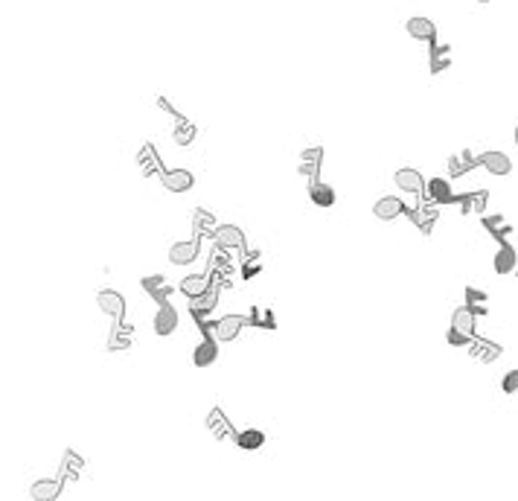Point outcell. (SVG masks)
Masks as SVG:
<instances>
[{"label": "cell", "mask_w": 518, "mask_h": 501, "mask_svg": "<svg viewBox=\"0 0 518 501\" xmlns=\"http://www.w3.org/2000/svg\"><path fill=\"white\" fill-rule=\"evenodd\" d=\"M242 327H245V318H242V315H225V318H219V321L213 324L216 341H233V338L242 332Z\"/></svg>", "instance_id": "cell-1"}, {"label": "cell", "mask_w": 518, "mask_h": 501, "mask_svg": "<svg viewBox=\"0 0 518 501\" xmlns=\"http://www.w3.org/2000/svg\"><path fill=\"white\" fill-rule=\"evenodd\" d=\"M96 306H100L102 312H108L111 318H122L125 315V300L114 289H102L100 295H96Z\"/></svg>", "instance_id": "cell-2"}, {"label": "cell", "mask_w": 518, "mask_h": 501, "mask_svg": "<svg viewBox=\"0 0 518 501\" xmlns=\"http://www.w3.org/2000/svg\"><path fill=\"white\" fill-rule=\"evenodd\" d=\"M481 163L498 178H507L512 172V161H510V155H503V152H483Z\"/></svg>", "instance_id": "cell-3"}, {"label": "cell", "mask_w": 518, "mask_h": 501, "mask_svg": "<svg viewBox=\"0 0 518 501\" xmlns=\"http://www.w3.org/2000/svg\"><path fill=\"white\" fill-rule=\"evenodd\" d=\"M198 250H201L198 239L175 242V245L169 248V259H172V266H189V262H192L195 257H198Z\"/></svg>", "instance_id": "cell-4"}, {"label": "cell", "mask_w": 518, "mask_h": 501, "mask_svg": "<svg viewBox=\"0 0 518 501\" xmlns=\"http://www.w3.org/2000/svg\"><path fill=\"white\" fill-rule=\"evenodd\" d=\"M175 329H178V309L172 303H163L155 315V332L158 336H172Z\"/></svg>", "instance_id": "cell-5"}, {"label": "cell", "mask_w": 518, "mask_h": 501, "mask_svg": "<svg viewBox=\"0 0 518 501\" xmlns=\"http://www.w3.org/2000/svg\"><path fill=\"white\" fill-rule=\"evenodd\" d=\"M405 30H408V35L416 38V41H434V35H437V26H434V21H431V18H423V15L408 18Z\"/></svg>", "instance_id": "cell-6"}, {"label": "cell", "mask_w": 518, "mask_h": 501, "mask_svg": "<svg viewBox=\"0 0 518 501\" xmlns=\"http://www.w3.org/2000/svg\"><path fill=\"white\" fill-rule=\"evenodd\" d=\"M394 181H396V187L405 190V192H423V190H425V178L419 175V170H411V166H405V170H396Z\"/></svg>", "instance_id": "cell-7"}, {"label": "cell", "mask_w": 518, "mask_h": 501, "mask_svg": "<svg viewBox=\"0 0 518 501\" xmlns=\"http://www.w3.org/2000/svg\"><path fill=\"white\" fill-rule=\"evenodd\" d=\"M402 210H405V204H402L396 196H382L379 201L373 204V216L382 219V221H394Z\"/></svg>", "instance_id": "cell-8"}, {"label": "cell", "mask_w": 518, "mask_h": 501, "mask_svg": "<svg viewBox=\"0 0 518 501\" xmlns=\"http://www.w3.org/2000/svg\"><path fill=\"white\" fill-rule=\"evenodd\" d=\"M59 493H62V481H55V478H41L30 486L33 501H55Z\"/></svg>", "instance_id": "cell-9"}, {"label": "cell", "mask_w": 518, "mask_h": 501, "mask_svg": "<svg viewBox=\"0 0 518 501\" xmlns=\"http://www.w3.org/2000/svg\"><path fill=\"white\" fill-rule=\"evenodd\" d=\"M192 184H195V178H192L189 170H169V172H163V187L172 190V192H187Z\"/></svg>", "instance_id": "cell-10"}, {"label": "cell", "mask_w": 518, "mask_h": 501, "mask_svg": "<svg viewBox=\"0 0 518 501\" xmlns=\"http://www.w3.org/2000/svg\"><path fill=\"white\" fill-rule=\"evenodd\" d=\"M452 327L466 332V336H474V327H478V312L472 309V306H460V309H454L452 315Z\"/></svg>", "instance_id": "cell-11"}, {"label": "cell", "mask_w": 518, "mask_h": 501, "mask_svg": "<svg viewBox=\"0 0 518 501\" xmlns=\"http://www.w3.org/2000/svg\"><path fill=\"white\" fill-rule=\"evenodd\" d=\"M216 358H219V344H216L213 338H204L198 347H195V353H192V365H195V367H210Z\"/></svg>", "instance_id": "cell-12"}, {"label": "cell", "mask_w": 518, "mask_h": 501, "mask_svg": "<svg viewBox=\"0 0 518 501\" xmlns=\"http://www.w3.org/2000/svg\"><path fill=\"white\" fill-rule=\"evenodd\" d=\"M216 242L221 245V248H245L248 242H245V233L236 228V225H221L219 230H216Z\"/></svg>", "instance_id": "cell-13"}, {"label": "cell", "mask_w": 518, "mask_h": 501, "mask_svg": "<svg viewBox=\"0 0 518 501\" xmlns=\"http://www.w3.org/2000/svg\"><path fill=\"white\" fill-rule=\"evenodd\" d=\"M207 289H210V283H207L204 274H192V277H184V280H181V291H184L189 300L207 295Z\"/></svg>", "instance_id": "cell-14"}, {"label": "cell", "mask_w": 518, "mask_h": 501, "mask_svg": "<svg viewBox=\"0 0 518 501\" xmlns=\"http://www.w3.org/2000/svg\"><path fill=\"white\" fill-rule=\"evenodd\" d=\"M428 192H431V201H437V204H449V201H454L452 184H449L445 178H431V181H428Z\"/></svg>", "instance_id": "cell-15"}, {"label": "cell", "mask_w": 518, "mask_h": 501, "mask_svg": "<svg viewBox=\"0 0 518 501\" xmlns=\"http://www.w3.org/2000/svg\"><path fill=\"white\" fill-rule=\"evenodd\" d=\"M207 426H210V431L219 437V440H225V437H230L233 435V428H230V423H228V417H225V411L221 408H213L210 411V417H207Z\"/></svg>", "instance_id": "cell-16"}, {"label": "cell", "mask_w": 518, "mask_h": 501, "mask_svg": "<svg viewBox=\"0 0 518 501\" xmlns=\"http://www.w3.org/2000/svg\"><path fill=\"white\" fill-rule=\"evenodd\" d=\"M262 443H265V431H259V428H245L236 435V446L245 452H257Z\"/></svg>", "instance_id": "cell-17"}, {"label": "cell", "mask_w": 518, "mask_h": 501, "mask_svg": "<svg viewBox=\"0 0 518 501\" xmlns=\"http://www.w3.org/2000/svg\"><path fill=\"white\" fill-rule=\"evenodd\" d=\"M515 262H518V257H515V248H510V245H501L498 248V254H495V271L498 274H510V271H515Z\"/></svg>", "instance_id": "cell-18"}, {"label": "cell", "mask_w": 518, "mask_h": 501, "mask_svg": "<svg viewBox=\"0 0 518 501\" xmlns=\"http://www.w3.org/2000/svg\"><path fill=\"white\" fill-rule=\"evenodd\" d=\"M309 199L317 207H332L335 204V190L329 184H320V181H315V184L309 187Z\"/></svg>", "instance_id": "cell-19"}, {"label": "cell", "mask_w": 518, "mask_h": 501, "mask_svg": "<svg viewBox=\"0 0 518 501\" xmlns=\"http://www.w3.org/2000/svg\"><path fill=\"white\" fill-rule=\"evenodd\" d=\"M472 347V356L474 358H483V361H489V358H495V356H501V347H492V344H483V341H474V344H469Z\"/></svg>", "instance_id": "cell-20"}, {"label": "cell", "mask_w": 518, "mask_h": 501, "mask_svg": "<svg viewBox=\"0 0 518 501\" xmlns=\"http://www.w3.org/2000/svg\"><path fill=\"white\" fill-rule=\"evenodd\" d=\"M82 464H85V461H82L76 452H67V455H64V475H67V478H76L79 469H82Z\"/></svg>", "instance_id": "cell-21"}, {"label": "cell", "mask_w": 518, "mask_h": 501, "mask_svg": "<svg viewBox=\"0 0 518 501\" xmlns=\"http://www.w3.org/2000/svg\"><path fill=\"white\" fill-rule=\"evenodd\" d=\"M213 303H216V298L210 295V291H207V295H201V298H195V300H192V315L210 312V309H213Z\"/></svg>", "instance_id": "cell-22"}, {"label": "cell", "mask_w": 518, "mask_h": 501, "mask_svg": "<svg viewBox=\"0 0 518 501\" xmlns=\"http://www.w3.org/2000/svg\"><path fill=\"white\" fill-rule=\"evenodd\" d=\"M445 341H449L452 347H469V344H472V336H466V332H460V329L449 327V332H445Z\"/></svg>", "instance_id": "cell-23"}, {"label": "cell", "mask_w": 518, "mask_h": 501, "mask_svg": "<svg viewBox=\"0 0 518 501\" xmlns=\"http://www.w3.org/2000/svg\"><path fill=\"white\" fill-rule=\"evenodd\" d=\"M143 289L151 291V295L163 298V277H146V280H143Z\"/></svg>", "instance_id": "cell-24"}, {"label": "cell", "mask_w": 518, "mask_h": 501, "mask_svg": "<svg viewBox=\"0 0 518 501\" xmlns=\"http://www.w3.org/2000/svg\"><path fill=\"white\" fill-rule=\"evenodd\" d=\"M501 388H503V394H515L518 391V370H510L507 376H503Z\"/></svg>", "instance_id": "cell-25"}, {"label": "cell", "mask_w": 518, "mask_h": 501, "mask_svg": "<svg viewBox=\"0 0 518 501\" xmlns=\"http://www.w3.org/2000/svg\"><path fill=\"white\" fill-rule=\"evenodd\" d=\"M466 298H469V303L466 306H472V309H474V303H478V306H483L486 303V291H481V289H466Z\"/></svg>", "instance_id": "cell-26"}, {"label": "cell", "mask_w": 518, "mask_h": 501, "mask_svg": "<svg viewBox=\"0 0 518 501\" xmlns=\"http://www.w3.org/2000/svg\"><path fill=\"white\" fill-rule=\"evenodd\" d=\"M472 161H474V158L469 155V152H460V158H457V161H454L452 166H454V170H466V166H469Z\"/></svg>", "instance_id": "cell-27"}, {"label": "cell", "mask_w": 518, "mask_h": 501, "mask_svg": "<svg viewBox=\"0 0 518 501\" xmlns=\"http://www.w3.org/2000/svg\"><path fill=\"white\" fill-rule=\"evenodd\" d=\"M195 221H201V228H213L216 225V221H213V216H210V213H204V210H198V213H195Z\"/></svg>", "instance_id": "cell-28"}, {"label": "cell", "mask_w": 518, "mask_h": 501, "mask_svg": "<svg viewBox=\"0 0 518 501\" xmlns=\"http://www.w3.org/2000/svg\"><path fill=\"white\" fill-rule=\"evenodd\" d=\"M178 140H181V143H189V129H181V131H178Z\"/></svg>", "instance_id": "cell-29"}, {"label": "cell", "mask_w": 518, "mask_h": 501, "mask_svg": "<svg viewBox=\"0 0 518 501\" xmlns=\"http://www.w3.org/2000/svg\"><path fill=\"white\" fill-rule=\"evenodd\" d=\"M515 146H518V125H515Z\"/></svg>", "instance_id": "cell-30"}, {"label": "cell", "mask_w": 518, "mask_h": 501, "mask_svg": "<svg viewBox=\"0 0 518 501\" xmlns=\"http://www.w3.org/2000/svg\"><path fill=\"white\" fill-rule=\"evenodd\" d=\"M481 3H489V0H481Z\"/></svg>", "instance_id": "cell-31"}]
</instances>
